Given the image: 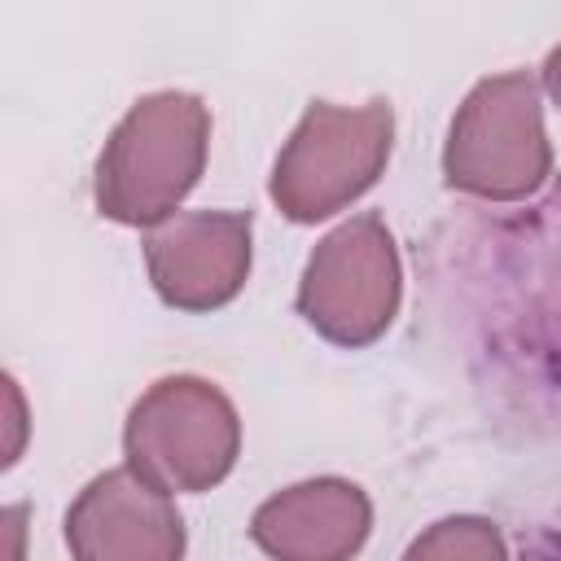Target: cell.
Returning <instances> with one entry per match:
<instances>
[{"label": "cell", "mask_w": 561, "mask_h": 561, "mask_svg": "<svg viewBox=\"0 0 561 561\" xmlns=\"http://www.w3.org/2000/svg\"><path fill=\"white\" fill-rule=\"evenodd\" d=\"M210 110L193 92H149L96 158V210L127 228L167 224L206 171Z\"/></svg>", "instance_id": "obj_1"}, {"label": "cell", "mask_w": 561, "mask_h": 561, "mask_svg": "<svg viewBox=\"0 0 561 561\" xmlns=\"http://www.w3.org/2000/svg\"><path fill=\"white\" fill-rule=\"evenodd\" d=\"M548 171L552 145L543 131L539 79L530 70L478 79L447 131V184L486 202H522L543 188Z\"/></svg>", "instance_id": "obj_2"}, {"label": "cell", "mask_w": 561, "mask_h": 561, "mask_svg": "<svg viewBox=\"0 0 561 561\" xmlns=\"http://www.w3.org/2000/svg\"><path fill=\"white\" fill-rule=\"evenodd\" d=\"M394 140V114L386 101L368 105H329L311 101L285 140L272 167V202L294 224H316L364 197L386 162Z\"/></svg>", "instance_id": "obj_3"}, {"label": "cell", "mask_w": 561, "mask_h": 561, "mask_svg": "<svg viewBox=\"0 0 561 561\" xmlns=\"http://www.w3.org/2000/svg\"><path fill=\"white\" fill-rule=\"evenodd\" d=\"M123 451L162 491H210L237 465L241 421L219 386L188 373L162 377L131 403Z\"/></svg>", "instance_id": "obj_4"}, {"label": "cell", "mask_w": 561, "mask_h": 561, "mask_svg": "<svg viewBox=\"0 0 561 561\" xmlns=\"http://www.w3.org/2000/svg\"><path fill=\"white\" fill-rule=\"evenodd\" d=\"M403 267L390 228L377 215H355L316 241L302 285L298 316L333 346H368L399 316Z\"/></svg>", "instance_id": "obj_5"}, {"label": "cell", "mask_w": 561, "mask_h": 561, "mask_svg": "<svg viewBox=\"0 0 561 561\" xmlns=\"http://www.w3.org/2000/svg\"><path fill=\"white\" fill-rule=\"evenodd\" d=\"M250 210H184L145 237L158 298L175 311H215L250 276Z\"/></svg>", "instance_id": "obj_6"}, {"label": "cell", "mask_w": 561, "mask_h": 561, "mask_svg": "<svg viewBox=\"0 0 561 561\" xmlns=\"http://www.w3.org/2000/svg\"><path fill=\"white\" fill-rule=\"evenodd\" d=\"M75 561H184V517L131 465L96 473L66 513Z\"/></svg>", "instance_id": "obj_7"}, {"label": "cell", "mask_w": 561, "mask_h": 561, "mask_svg": "<svg viewBox=\"0 0 561 561\" xmlns=\"http://www.w3.org/2000/svg\"><path fill=\"white\" fill-rule=\"evenodd\" d=\"M368 530L373 504L346 478H311L285 486L250 517V539L272 561H351Z\"/></svg>", "instance_id": "obj_8"}, {"label": "cell", "mask_w": 561, "mask_h": 561, "mask_svg": "<svg viewBox=\"0 0 561 561\" xmlns=\"http://www.w3.org/2000/svg\"><path fill=\"white\" fill-rule=\"evenodd\" d=\"M403 561H508V552H504V535L495 522L460 513V517H443L425 526L408 543Z\"/></svg>", "instance_id": "obj_9"}, {"label": "cell", "mask_w": 561, "mask_h": 561, "mask_svg": "<svg viewBox=\"0 0 561 561\" xmlns=\"http://www.w3.org/2000/svg\"><path fill=\"white\" fill-rule=\"evenodd\" d=\"M517 561H561V513H552L530 535H522V557Z\"/></svg>", "instance_id": "obj_10"}, {"label": "cell", "mask_w": 561, "mask_h": 561, "mask_svg": "<svg viewBox=\"0 0 561 561\" xmlns=\"http://www.w3.org/2000/svg\"><path fill=\"white\" fill-rule=\"evenodd\" d=\"M543 88L552 92V101L561 105V44L548 53V61H543Z\"/></svg>", "instance_id": "obj_11"}]
</instances>
